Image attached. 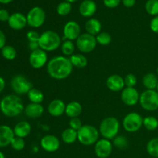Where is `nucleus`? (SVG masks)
<instances>
[{
  "label": "nucleus",
  "mask_w": 158,
  "mask_h": 158,
  "mask_svg": "<svg viewBox=\"0 0 158 158\" xmlns=\"http://www.w3.org/2000/svg\"><path fill=\"white\" fill-rule=\"evenodd\" d=\"M13 0H0V3H2V4H9Z\"/></svg>",
  "instance_id": "48"
},
{
  "label": "nucleus",
  "mask_w": 158,
  "mask_h": 158,
  "mask_svg": "<svg viewBox=\"0 0 158 158\" xmlns=\"http://www.w3.org/2000/svg\"><path fill=\"white\" fill-rule=\"evenodd\" d=\"M66 103L60 99H55L52 100L48 106V112L51 116L55 117L63 115L66 110Z\"/></svg>",
  "instance_id": "19"
},
{
  "label": "nucleus",
  "mask_w": 158,
  "mask_h": 158,
  "mask_svg": "<svg viewBox=\"0 0 158 158\" xmlns=\"http://www.w3.org/2000/svg\"><path fill=\"white\" fill-rule=\"evenodd\" d=\"M14 137L13 129L7 125H0V148H6L10 145Z\"/></svg>",
  "instance_id": "17"
},
{
  "label": "nucleus",
  "mask_w": 158,
  "mask_h": 158,
  "mask_svg": "<svg viewBox=\"0 0 158 158\" xmlns=\"http://www.w3.org/2000/svg\"><path fill=\"white\" fill-rule=\"evenodd\" d=\"M10 145L12 146V149L17 151H20L24 149L26 143H25V140L23 138L15 137L13 138V140H12V142H11Z\"/></svg>",
  "instance_id": "37"
},
{
  "label": "nucleus",
  "mask_w": 158,
  "mask_h": 158,
  "mask_svg": "<svg viewBox=\"0 0 158 158\" xmlns=\"http://www.w3.org/2000/svg\"><path fill=\"white\" fill-rule=\"evenodd\" d=\"M156 89H157V91L158 92V83H157V88H156Z\"/></svg>",
  "instance_id": "51"
},
{
  "label": "nucleus",
  "mask_w": 158,
  "mask_h": 158,
  "mask_svg": "<svg viewBox=\"0 0 158 158\" xmlns=\"http://www.w3.org/2000/svg\"><path fill=\"white\" fill-rule=\"evenodd\" d=\"M145 9L151 15H158V0H148L145 4Z\"/></svg>",
  "instance_id": "32"
},
{
  "label": "nucleus",
  "mask_w": 158,
  "mask_h": 158,
  "mask_svg": "<svg viewBox=\"0 0 158 158\" xmlns=\"http://www.w3.org/2000/svg\"><path fill=\"white\" fill-rule=\"evenodd\" d=\"M61 137L62 140H63L65 143H67V144H71V143H75L76 140L78 138L77 131L70 127L64 130L63 132L62 133Z\"/></svg>",
  "instance_id": "26"
},
{
  "label": "nucleus",
  "mask_w": 158,
  "mask_h": 158,
  "mask_svg": "<svg viewBox=\"0 0 158 158\" xmlns=\"http://www.w3.org/2000/svg\"><path fill=\"white\" fill-rule=\"evenodd\" d=\"M137 77L133 73H129L125 77L124 83L126 87H134L137 84Z\"/></svg>",
  "instance_id": "38"
},
{
  "label": "nucleus",
  "mask_w": 158,
  "mask_h": 158,
  "mask_svg": "<svg viewBox=\"0 0 158 158\" xmlns=\"http://www.w3.org/2000/svg\"><path fill=\"white\" fill-rule=\"evenodd\" d=\"M0 110L6 117H17L24 110L23 100L19 96L14 94L6 96L0 102Z\"/></svg>",
  "instance_id": "2"
},
{
  "label": "nucleus",
  "mask_w": 158,
  "mask_h": 158,
  "mask_svg": "<svg viewBox=\"0 0 158 158\" xmlns=\"http://www.w3.org/2000/svg\"><path fill=\"white\" fill-rule=\"evenodd\" d=\"M82 110H83V108L79 102L72 101L66 105L65 114L70 118H75V117H78L81 114Z\"/></svg>",
  "instance_id": "23"
},
{
  "label": "nucleus",
  "mask_w": 158,
  "mask_h": 158,
  "mask_svg": "<svg viewBox=\"0 0 158 158\" xmlns=\"http://www.w3.org/2000/svg\"><path fill=\"white\" fill-rule=\"evenodd\" d=\"M147 151L152 157L158 158V138H153L148 141Z\"/></svg>",
  "instance_id": "30"
},
{
  "label": "nucleus",
  "mask_w": 158,
  "mask_h": 158,
  "mask_svg": "<svg viewBox=\"0 0 158 158\" xmlns=\"http://www.w3.org/2000/svg\"><path fill=\"white\" fill-rule=\"evenodd\" d=\"M96 36L89 33L81 34L76 40V45L79 50L83 53H89L94 51L97 46Z\"/></svg>",
  "instance_id": "8"
},
{
  "label": "nucleus",
  "mask_w": 158,
  "mask_h": 158,
  "mask_svg": "<svg viewBox=\"0 0 158 158\" xmlns=\"http://www.w3.org/2000/svg\"><path fill=\"white\" fill-rule=\"evenodd\" d=\"M26 37L29 42H38L40 40V34L35 31H29L26 34Z\"/></svg>",
  "instance_id": "40"
},
{
  "label": "nucleus",
  "mask_w": 158,
  "mask_h": 158,
  "mask_svg": "<svg viewBox=\"0 0 158 158\" xmlns=\"http://www.w3.org/2000/svg\"><path fill=\"white\" fill-rule=\"evenodd\" d=\"M113 143H114V146H115L116 148H118V149L123 150L127 148L128 140L124 136L117 135V137L113 140Z\"/></svg>",
  "instance_id": "36"
},
{
  "label": "nucleus",
  "mask_w": 158,
  "mask_h": 158,
  "mask_svg": "<svg viewBox=\"0 0 158 158\" xmlns=\"http://www.w3.org/2000/svg\"><path fill=\"white\" fill-rule=\"evenodd\" d=\"M150 27L153 32L158 34V15L154 17L151 19V23H150Z\"/></svg>",
  "instance_id": "42"
},
{
  "label": "nucleus",
  "mask_w": 158,
  "mask_h": 158,
  "mask_svg": "<svg viewBox=\"0 0 158 158\" xmlns=\"http://www.w3.org/2000/svg\"><path fill=\"white\" fill-rule=\"evenodd\" d=\"M120 123L117 118L108 117L103 119L100 124V134L103 138L107 140H114L120 131Z\"/></svg>",
  "instance_id": "4"
},
{
  "label": "nucleus",
  "mask_w": 158,
  "mask_h": 158,
  "mask_svg": "<svg viewBox=\"0 0 158 158\" xmlns=\"http://www.w3.org/2000/svg\"><path fill=\"white\" fill-rule=\"evenodd\" d=\"M40 146L46 152H55L60 148V141L56 136L49 134L44 136L40 140Z\"/></svg>",
  "instance_id": "15"
},
{
  "label": "nucleus",
  "mask_w": 158,
  "mask_h": 158,
  "mask_svg": "<svg viewBox=\"0 0 158 158\" xmlns=\"http://www.w3.org/2000/svg\"><path fill=\"white\" fill-rule=\"evenodd\" d=\"M77 136L81 144L90 146L98 141L99 131L92 125H84L77 131Z\"/></svg>",
  "instance_id": "5"
},
{
  "label": "nucleus",
  "mask_w": 158,
  "mask_h": 158,
  "mask_svg": "<svg viewBox=\"0 0 158 158\" xmlns=\"http://www.w3.org/2000/svg\"><path fill=\"white\" fill-rule=\"evenodd\" d=\"M158 78L157 76L152 73H149L143 76V84L147 89H155L157 88Z\"/></svg>",
  "instance_id": "25"
},
{
  "label": "nucleus",
  "mask_w": 158,
  "mask_h": 158,
  "mask_svg": "<svg viewBox=\"0 0 158 158\" xmlns=\"http://www.w3.org/2000/svg\"><path fill=\"white\" fill-rule=\"evenodd\" d=\"M66 2H68L69 3H72V2H75L76 1H77V0H65Z\"/></svg>",
  "instance_id": "50"
},
{
  "label": "nucleus",
  "mask_w": 158,
  "mask_h": 158,
  "mask_svg": "<svg viewBox=\"0 0 158 158\" xmlns=\"http://www.w3.org/2000/svg\"><path fill=\"white\" fill-rule=\"evenodd\" d=\"M0 158H6V157H5V154H3L2 152H1V151H0Z\"/></svg>",
  "instance_id": "49"
},
{
  "label": "nucleus",
  "mask_w": 158,
  "mask_h": 158,
  "mask_svg": "<svg viewBox=\"0 0 158 158\" xmlns=\"http://www.w3.org/2000/svg\"><path fill=\"white\" fill-rule=\"evenodd\" d=\"M139 103L145 110H157L158 109V92L154 89H146L140 94Z\"/></svg>",
  "instance_id": "6"
},
{
  "label": "nucleus",
  "mask_w": 158,
  "mask_h": 158,
  "mask_svg": "<svg viewBox=\"0 0 158 158\" xmlns=\"http://www.w3.org/2000/svg\"><path fill=\"white\" fill-rule=\"evenodd\" d=\"M31 127L30 123L27 121H20L15 124L13 128V132L15 137H20V138H25L30 134Z\"/></svg>",
  "instance_id": "22"
},
{
  "label": "nucleus",
  "mask_w": 158,
  "mask_h": 158,
  "mask_svg": "<svg viewBox=\"0 0 158 158\" xmlns=\"http://www.w3.org/2000/svg\"><path fill=\"white\" fill-rule=\"evenodd\" d=\"M85 29H86L87 33L96 36L101 31L102 25L98 19L92 18L87 20V22L86 23V25H85Z\"/></svg>",
  "instance_id": "24"
},
{
  "label": "nucleus",
  "mask_w": 158,
  "mask_h": 158,
  "mask_svg": "<svg viewBox=\"0 0 158 158\" xmlns=\"http://www.w3.org/2000/svg\"><path fill=\"white\" fill-rule=\"evenodd\" d=\"M113 151V144L107 139H100L95 143L94 151L98 158H107L110 156Z\"/></svg>",
  "instance_id": "12"
},
{
  "label": "nucleus",
  "mask_w": 158,
  "mask_h": 158,
  "mask_svg": "<svg viewBox=\"0 0 158 158\" xmlns=\"http://www.w3.org/2000/svg\"><path fill=\"white\" fill-rule=\"evenodd\" d=\"M25 114L28 117L36 119L41 117L44 112V108L40 103H30L25 107Z\"/></svg>",
  "instance_id": "21"
},
{
  "label": "nucleus",
  "mask_w": 158,
  "mask_h": 158,
  "mask_svg": "<svg viewBox=\"0 0 158 158\" xmlns=\"http://www.w3.org/2000/svg\"><path fill=\"white\" fill-rule=\"evenodd\" d=\"M9 17H10V15L6 9H0V21L8 22Z\"/></svg>",
  "instance_id": "43"
},
{
  "label": "nucleus",
  "mask_w": 158,
  "mask_h": 158,
  "mask_svg": "<svg viewBox=\"0 0 158 158\" xmlns=\"http://www.w3.org/2000/svg\"><path fill=\"white\" fill-rule=\"evenodd\" d=\"M29 48L32 52V51L40 49V46H39L38 42H29Z\"/></svg>",
  "instance_id": "46"
},
{
  "label": "nucleus",
  "mask_w": 158,
  "mask_h": 158,
  "mask_svg": "<svg viewBox=\"0 0 158 158\" xmlns=\"http://www.w3.org/2000/svg\"><path fill=\"white\" fill-rule=\"evenodd\" d=\"M81 29L80 26L77 22L75 21H69L65 24L63 27V36L64 39L68 40H77L78 37L81 34Z\"/></svg>",
  "instance_id": "14"
},
{
  "label": "nucleus",
  "mask_w": 158,
  "mask_h": 158,
  "mask_svg": "<svg viewBox=\"0 0 158 158\" xmlns=\"http://www.w3.org/2000/svg\"><path fill=\"white\" fill-rule=\"evenodd\" d=\"M27 96L29 101L33 103H41L44 100V95L43 92L40 89H34V88L30 89V91L27 94Z\"/></svg>",
  "instance_id": "28"
},
{
  "label": "nucleus",
  "mask_w": 158,
  "mask_h": 158,
  "mask_svg": "<svg viewBox=\"0 0 158 158\" xmlns=\"http://www.w3.org/2000/svg\"><path fill=\"white\" fill-rule=\"evenodd\" d=\"M6 35H5L4 32L0 29V49H2L6 46Z\"/></svg>",
  "instance_id": "44"
},
{
  "label": "nucleus",
  "mask_w": 158,
  "mask_h": 158,
  "mask_svg": "<svg viewBox=\"0 0 158 158\" xmlns=\"http://www.w3.org/2000/svg\"><path fill=\"white\" fill-rule=\"evenodd\" d=\"M157 74H158V67H157Z\"/></svg>",
  "instance_id": "52"
},
{
  "label": "nucleus",
  "mask_w": 158,
  "mask_h": 158,
  "mask_svg": "<svg viewBox=\"0 0 158 158\" xmlns=\"http://www.w3.org/2000/svg\"><path fill=\"white\" fill-rule=\"evenodd\" d=\"M12 90L19 95L27 94L32 89V83L23 75H16L11 80Z\"/></svg>",
  "instance_id": "9"
},
{
  "label": "nucleus",
  "mask_w": 158,
  "mask_h": 158,
  "mask_svg": "<svg viewBox=\"0 0 158 158\" xmlns=\"http://www.w3.org/2000/svg\"><path fill=\"white\" fill-rule=\"evenodd\" d=\"M8 24L9 27L14 30H21L27 25V19L26 15L21 12H15L10 15Z\"/></svg>",
  "instance_id": "16"
},
{
  "label": "nucleus",
  "mask_w": 158,
  "mask_h": 158,
  "mask_svg": "<svg viewBox=\"0 0 158 158\" xmlns=\"http://www.w3.org/2000/svg\"><path fill=\"white\" fill-rule=\"evenodd\" d=\"M2 56L7 60H13L16 57V50L12 46H5L1 49Z\"/></svg>",
  "instance_id": "31"
},
{
  "label": "nucleus",
  "mask_w": 158,
  "mask_h": 158,
  "mask_svg": "<svg viewBox=\"0 0 158 158\" xmlns=\"http://www.w3.org/2000/svg\"><path fill=\"white\" fill-rule=\"evenodd\" d=\"M69 59L74 67L83 69L87 66V58L82 54H73Z\"/></svg>",
  "instance_id": "27"
},
{
  "label": "nucleus",
  "mask_w": 158,
  "mask_h": 158,
  "mask_svg": "<svg viewBox=\"0 0 158 158\" xmlns=\"http://www.w3.org/2000/svg\"><path fill=\"white\" fill-rule=\"evenodd\" d=\"M79 11L82 16L89 18L95 14L97 11V4L93 0H84L80 4Z\"/></svg>",
  "instance_id": "20"
},
{
  "label": "nucleus",
  "mask_w": 158,
  "mask_h": 158,
  "mask_svg": "<svg viewBox=\"0 0 158 158\" xmlns=\"http://www.w3.org/2000/svg\"><path fill=\"white\" fill-rule=\"evenodd\" d=\"M106 86L113 92L122 91L125 86L124 78L117 74L110 76L106 80Z\"/></svg>",
  "instance_id": "18"
},
{
  "label": "nucleus",
  "mask_w": 158,
  "mask_h": 158,
  "mask_svg": "<svg viewBox=\"0 0 158 158\" xmlns=\"http://www.w3.org/2000/svg\"><path fill=\"white\" fill-rule=\"evenodd\" d=\"M72 10V6H71V3L68 2H62L60 4L57 6L56 11L57 13L60 15L62 16H64V15H68L69 14V12Z\"/></svg>",
  "instance_id": "34"
},
{
  "label": "nucleus",
  "mask_w": 158,
  "mask_h": 158,
  "mask_svg": "<svg viewBox=\"0 0 158 158\" xmlns=\"http://www.w3.org/2000/svg\"><path fill=\"white\" fill-rule=\"evenodd\" d=\"M143 126L148 131H155L158 127V120L154 117H147L143 118Z\"/></svg>",
  "instance_id": "33"
},
{
  "label": "nucleus",
  "mask_w": 158,
  "mask_h": 158,
  "mask_svg": "<svg viewBox=\"0 0 158 158\" xmlns=\"http://www.w3.org/2000/svg\"><path fill=\"white\" fill-rule=\"evenodd\" d=\"M123 6L127 8H131L135 5L136 0H122Z\"/></svg>",
  "instance_id": "45"
},
{
  "label": "nucleus",
  "mask_w": 158,
  "mask_h": 158,
  "mask_svg": "<svg viewBox=\"0 0 158 158\" xmlns=\"http://www.w3.org/2000/svg\"><path fill=\"white\" fill-rule=\"evenodd\" d=\"M73 66L65 56H58L51 59L47 63V73L49 77L57 80H65L73 72Z\"/></svg>",
  "instance_id": "1"
},
{
  "label": "nucleus",
  "mask_w": 158,
  "mask_h": 158,
  "mask_svg": "<svg viewBox=\"0 0 158 158\" xmlns=\"http://www.w3.org/2000/svg\"><path fill=\"white\" fill-rule=\"evenodd\" d=\"M29 64L34 69H41L46 64L48 56L46 51L40 49L32 51L29 56Z\"/></svg>",
  "instance_id": "11"
},
{
  "label": "nucleus",
  "mask_w": 158,
  "mask_h": 158,
  "mask_svg": "<svg viewBox=\"0 0 158 158\" xmlns=\"http://www.w3.org/2000/svg\"><path fill=\"white\" fill-rule=\"evenodd\" d=\"M121 0H103L105 6L110 9H114L120 5Z\"/></svg>",
  "instance_id": "41"
},
{
  "label": "nucleus",
  "mask_w": 158,
  "mask_h": 158,
  "mask_svg": "<svg viewBox=\"0 0 158 158\" xmlns=\"http://www.w3.org/2000/svg\"><path fill=\"white\" fill-rule=\"evenodd\" d=\"M38 43L41 49L46 52H52L56 50L61 46V38L57 32L46 30L40 34Z\"/></svg>",
  "instance_id": "3"
},
{
  "label": "nucleus",
  "mask_w": 158,
  "mask_h": 158,
  "mask_svg": "<svg viewBox=\"0 0 158 158\" xmlns=\"http://www.w3.org/2000/svg\"><path fill=\"white\" fill-rule=\"evenodd\" d=\"M5 86H6V81H5V80L2 77H0V94L5 89Z\"/></svg>",
  "instance_id": "47"
},
{
  "label": "nucleus",
  "mask_w": 158,
  "mask_h": 158,
  "mask_svg": "<svg viewBox=\"0 0 158 158\" xmlns=\"http://www.w3.org/2000/svg\"><path fill=\"white\" fill-rule=\"evenodd\" d=\"M96 40L98 44L101 46H107L110 43L112 38H111L110 34L108 32H100L97 35H96Z\"/></svg>",
  "instance_id": "35"
},
{
  "label": "nucleus",
  "mask_w": 158,
  "mask_h": 158,
  "mask_svg": "<svg viewBox=\"0 0 158 158\" xmlns=\"http://www.w3.org/2000/svg\"><path fill=\"white\" fill-rule=\"evenodd\" d=\"M140 94L134 87H125L121 92V100L125 105L133 106L140 100Z\"/></svg>",
  "instance_id": "13"
},
{
  "label": "nucleus",
  "mask_w": 158,
  "mask_h": 158,
  "mask_svg": "<svg viewBox=\"0 0 158 158\" xmlns=\"http://www.w3.org/2000/svg\"><path fill=\"white\" fill-rule=\"evenodd\" d=\"M27 25L32 28H40L46 20V13L41 7L35 6L29 11L26 15Z\"/></svg>",
  "instance_id": "10"
},
{
  "label": "nucleus",
  "mask_w": 158,
  "mask_h": 158,
  "mask_svg": "<svg viewBox=\"0 0 158 158\" xmlns=\"http://www.w3.org/2000/svg\"><path fill=\"white\" fill-rule=\"evenodd\" d=\"M143 119L140 114L131 112L127 114L123 120V129L129 133L138 131L143 126Z\"/></svg>",
  "instance_id": "7"
},
{
  "label": "nucleus",
  "mask_w": 158,
  "mask_h": 158,
  "mask_svg": "<svg viewBox=\"0 0 158 158\" xmlns=\"http://www.w3.org/2000/svg\"><path fill=\"white\" fill-rule=\"evenodd\" d=\"M82 127H83V125H82V122L80 119H79L78 117L71 118L70 121H69V127L78 131Z\"/></svg>",
  "instance_id": "39"
},
{
  "label": "nucleus",
  "mask_w": 158,
  "mask_h": 158,
  "mask_svg": "<svg viewBox=\"0 0 158 158\" xmlns=\"http://www.w3.org/2000/svg\"><path fill=\"white\" fill-rule=\"evenodd\" d=\"M61 51L65 56H71L75 51V45L71 40H66L61 45Z\"/></svg>",
  "instance_id": "29"
}]
</instances>
